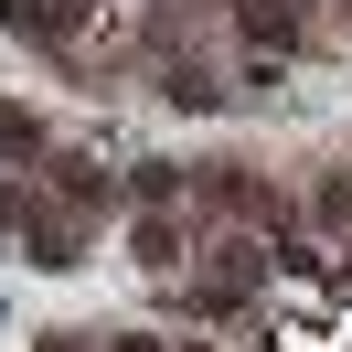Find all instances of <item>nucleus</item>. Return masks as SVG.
<instances>
[{"label": "nucleus", "mask_w": 352, "mask_h": 352, "mask_svg": "<svg viewBox=\"0 0 352 352\" xmlns=\"http://www.w3.org/2000/svg\"><path fill=\"white\" fill-rule=\"evenodd\" d=\"M0 22H11V32H43V43H54V32H75V22H86V0H0Z\"/></svg>", "instance_id": "obj_1"}, {"label": "nucleus", "mask_w": 352, "mask_h": 352, "mask_svg": "<svg viewBox=\"0 0 352 352\" xmlns=\"http://www.w3.org/2000/svg\"><path fill=\"white\" fill-rule=\"evenodd\" d=\"M320 224H352V171H331V182H320Z\"/></svg>", "instance_id": "obj_3"}, {"label": "nucleus", "mask_w": 352, "mask_h": 352, "mask_svg": "<svg viewBox=\"0 0 352 352\" xmlns=\"http://www.w3.org/2000/svg\"><path fill=\"white\" fill-rule=\"evenodd\" d=\"M0 150H32V107H11V96H0Z\"/></svg>", "instance_id": "obj_4"}, {"label": "nucleus", "mask_w": 352, "mask_h": 352, "mask_svg": "<svg viewBox=\"0 0 352 352\" xmlns=\"http://www.w3.org/2000/svg\"><path fill=\"white\" fill-rule=\"evenodd\" d=\"M245 43H299V0H245Z\"/></svg>", "instance_id": "obj_2"}]
</instances>
